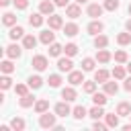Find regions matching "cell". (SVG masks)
<instances>
[{
  "label": "cell",
  "instance_id": "1",
  "mask_svg": "<svg viewBox=\"0 0 131 131\" xmlns=\"http://www.w3.org/2000/svg\"><path fill=\"white\" fill-rule=\"evenodd\" d=\"M39 127H43V129H51V127H55V115L41 113V117H39Z\"/></svg>",
  "mask_w": 131,
  "mask_h": 131
},
{
  "label": "cell",
  "instance_id": "2",
  "mask_svg": "<svg viewBox=\"0 0 131 131\" xmlns=\"http://www.w3.org/2000/svg\"><path fill=\"white\" fill-rule=\"evenodd\" d=\"M31 66L37 70V72H43V70H47V57L45 55H33V59H31Z\"/></svg>",
  "mask_w": 131,
  "mask_h": 131
},
{
  "label": "cell",
  "instance_id": "3",
  "mask_svg": "<svg viewBox=\"0 0 131 131\" xmlns=\"http://www.w3.org/2000/svg\"><path fill=\"white\" fill-rule=\"evenodd\" d=\"M70 113H72V108H70L68 100H61V102L55 104V115H57V117H68Z\"/></svg>",
  "mask_w": 131,
  "mask_h": 131
},
{
  "label": "cell",
  "instance_id": "4",
  "mask_svg": "<svg viewBox=\"0 0 131 131\" xmlns=\"http://www.w3.org/2000/svg\"><path fill=\"white\" fill-rule=\"evenodd\" d=\"M47 23H49V29H61L63 27V18L59 16V14H49L47 16Z\"/></svg>",
  "mask_w": 131,
  "mask_h": 131
},
{
  "label": "cell",
  "instance_id": "5",
  "mask_svg": "<svg viewBox=\"0 0 131 131\" xmlns=\"http://www.w3.org/2000/svg\"><path fill=\"white\" fill-rule=\"evenodd\" d=\"M4 53H6V57H10V59H18V57L23 55V49H20L18 45H14V43H12V45H8V47H6V51H4Z\"/></svg>",
  "mask_w": 131,
  "mask_h": 131
},
{
  "label": "cell",
  "instance_id": "6",
  "mask_svg": "<svg viewBox=\"0 0 131 131\" xmlns=\"http://www.w3.org/2000/svg\"><path fill=\"white\" fill-rule=\"evenodd\" d=\"M72 68H74V63H72V59H70L68 55L57 59V70H59V72H72Z\"/></svg>",
  "mask_w": 131,
  "mask_h": 131
},
{
  "label": "cell",
  "instance_id": "7",
  "mask_svg": "<svg viewBox=\"0 0 131 131\" xmlns=\"http://www.w3.org/2000/svg\"><path fill=\"white\" fill-rule=\"evenodd\" d=\"M53 39H55L53 29H47V31H43V33L39 35V41H41L43 45H51V43H53Z\"/></svg>",
  "mask_w": 131,
  "mask_h": 131
},
{
  "label": "cell",
  "instance_id": "8",
  "mask_svg": "<svg viewBox=\"0 0 131 131\" xmlns=\"http://www.w3.org/2000/svg\"><path fill=\"white\" fill-rule=\"evenodd\" d=\"M82 72H84V70H82ZM82 72H74V70H72V72H70V76H68V82H70L72 86L82 84V82H84V74H82Z\"/></svg>",
  "mask_w": 131,
  "mask_h": 131
},
{
  "label": "cell",
  "instance_id": "9",
  "mask_svg": "<svg viewBox=\"0 0 131 131\" xmlns=\"http://www.w3.org/2000/svg\"><path fill=\"white\" fill-rule=\"evenodd\" d=\"M66 14H68L70 18H78V16L82 14L80 4H68V6H66Z\"/></svg>",
  "mask_w": 131,
  "mask_h": 131
},
{
  "label": "cell",
  "instance_id": "10",
  "mask_svg": "<svg viewBox=\"0 0 131 131\" xmlns=\"http://www.w3.org/2000/svg\"><path fill=\"white\" fill-rule=\"evenodd\" d=\"M53 8H55V2H49V0H43L41 4H39V12H43V14H53Z\"/></svg>",
  "mask_w": 131,
  "mask_h": 131
},
{
  "label": "cell",
  "instance_id": "11",
  "mask_svg": "<svg viewBox=\"0 0 131 131\" xmlns=\"http://www.w3.org/2000/svg\"><path fill=\"white\" fill-rule=\"evenodd\" d=\"M102 31H104V25H102L100 20H92V23L88 25V33H90V35H100Z\"/></svg>",
  "mask_w": 131,
  "mask_h": 131
},
{
  "label": "cell",
  "instance_id": "12",
  "mask_svg": "<svg viewBox=\"0 0 131 131\" xmlns=\"http://www.w3.org/2000/svg\"><path fill=\"white\" fill-rule=\"evenodd\" d=\"M8 37H10L12 41H16V39H23V37H25V29H23V27H18V25L10 27V33H8Z\"/></svg>",
  "mask_w": 131,
  "mask_h": 131
},
{
  "label": "cell",
  "instance_id": "13",
  "mask_svg": "<svg viewBox=\"0 0 131 131\" xmlns=\"http://www.w3.org/2000/svg\"><path fill=\"white\" fill-rule=\"evenodd\" d=\"M76 96H78V94H76V90H74V86H72V84H70L68 88H63V90H61V98H63V100H68V102L76 100Z\"/></svg>",
  "mask_w": 131,
  "mask_h": 131
},
{
  "label": "cell",
  "instance_id": "14",
  "mask_svg": "<svg viewBox=\"0 0 131 131\" xmlns=\"http://www.w3.org/2000/svg\"><path fill=\"white\" fill-rule=\"evenodd\" d=\"M117 115L119 117H129L131 115V104L129 102H119L117 104Z\"/></svg>",
  "mask_w": 131,
  "mask_h": 131
},
{
  "label": "cell",
  "instance_id": "15",
  "mask_svg": "<svg viewBox=\"0 0 131 131\" xmlns=\"http://www.w3.org/2000/svg\"><path fill=\"white\" fill-rule=\"evenodd\" d=\"M102 10H104V6H100V4H90V6H88V16L98 18V16L102 14Z\"/></svg>",
  "mask_w": 131,
  "mask_h": 131
},
{
  "label": "cell",
  "instance_id": "16",
  "mask_svg": "<svg viewBox=\"0 0 131 131\" xmlns=\"http://www.w3.org/2000/svg\"><path fill=\"white\" fill-rule=\"evenodd\" d=\"M78 25L76 23H68V25H63V35H68V37H76L78 35Z\"/></svg>",
  "mask_w": 131,
  "mask_h": 131
},
{
  "label": "cell",
  "instance_id": "17",
  "mask_svg": "<svg viewBox=\"0 0 131 131\" xmlns=\"http://www.w3.org/2000/svg\"><path fill=\"white\" fill-rule=\"evenodd\" d=\"M29 25L31 27H41L43 25V12H35L29 16Z\"/></svg>",
  "mask_w": 131,
  "mask_h": 131
},
{
  "label": "cell",
  "instance_id": "18",
  "mask_svg": "<svg viewBox=\"0 0 131 131\" xmlns=\"http://www.w3.org/2000/svg\"><path fill=\"white\" fill-rule=\"evenodd\" d=\"M106 45H108V37L106 35H96L94 37V47L96 49H104Z\"/></svg>",
  "mask_w": 131,
  "mask_h": 131
},
{
  "label": "cell",
  "instance_id": "19",
  "mask_svg": "<svg viewBox=\"0 0 131 131\" xmlns=\"http://www.w3.org/2000/svg\"><path fill=\"white\" fill-rule=\"evenodd\" d=\"M111 51H106V49H98V53H96V61H100V63H108L111 61Z\"/></svg>",
  "mask_w": 131,
  "mask_h": 131
},
{
  "label": "cell",
  "instance_id": "20",
  "mask_svg": "<svg viewBox=\"0 0 131 131\" xmlns=\"http://www.w3.org/2000/svg\"><path fill=\"white\" fill-rule=\"evenodd\" d=\"M106 96H108L106 92H94V94H92V100H94V104H100V106H104V104H106V100H108Z\"/></svg>",
  "mask_w": 131,
  "mask_h": 131
},
{
  "label": "cell",
  "instance_id": "21",
  "mask_svg": "<svg viewBox=\"0 0 131 131\" xmlns=\"http://www.w3.org/2000/svg\"><path fill=\"white\" fill-rule=\"evenodd\" d=\"M35 45H37V39L33 35H25L23 37V47L25 49H35Z\"/></svg>",
  "mask_w": 131,
  "mask_h": 131
},
{
  "label": "cell",
  "instance_id": "22",
  "mask_svg": "<svg viewBox=\"0 0 131 131\" xmlns=\"http://www.w3.org/2000/svg\"><path fill=\"white\" fill-rule=\"evenodd\" d=\"M104 92L108 94V96H115L117 92H119V86H117V82H104Z\"/></svg>",
  "mask_w": 131,
  "mask_h": 131
},
{
  "label": "cell",
  "instance_id": "23",
  "mask_svg": "<svg viewBox=\"0 0 131 131\" xmlns=\"http://www.w3.org/2000/svg\"><path fill=\"white\" fill-rule=\"evenodd\" d=\"M23 108H29V106H33L35 104V96L33 94H25V96H20V102H18Z\"/></svg>",
  "mask_w": 131,
  "mask_h": 131
},
{
  "label": "cell",
  "instance_id": "24",
  "mask_svg": "<svg viewBox=\"0 0 131 131\" xmlns=\"http://www.w3.org/2000/svg\"><path fill=\"white\" fill-rule=\"evenodd\" d=\"M47 108H49V100H45V98H41V100H37L35 102V113H47Z\"/></svg>",
  "mask_w": 131,
  "mask_h": 131
},
{
  "label": "cell",
  "instance_id": "25",
  "mask_svg": "<svg viewBox=\"0 0 131 131\" xmlns=\"http://www.w3.org/2000/svg\"><path fill=\"white\" fill-rule=\"evenodd\" d=\"M72 115H74V119H84V117H88V111L82 106V104H78V106H74V111H72Z\"/></svg>",
  "mask_w": 131,
  "mask_h": 131
},
{
  "label": "cell",
  "instance_id": "26",
  "mask_svg": "<svg viewBox=\"0 0 131 131\" xmlns=\"http://www.w3.org/2000/svg\"><path fill=\"white\" fill-rule=\"evenodd\" d=\"M125 76H127V70H125L123 66H115V68H113V78H117V80H125Z\"/></svg>",
  "mask_w": 131,
  "mask_h": 131
},
{
  "label": "cell",
  "instance_id": "27",
  "mask_svg": "<svg viewBox=\"0 0 131 131\" xmlns=\"http://www.w3.org/2000/svg\"><path fill=\"white\" fill-rule=\"evenodd\" d=\"M27 84H29V88L37 90V88H41V86H43V80H41V76H31Z\"/></svg>",
  "mask_w": 131,
  "mask_h": 131
},
{
  "label": "cell",
  "instance_id": "28",
  "mask_svg": "<svg viewBox=\"0 0 131 131\" xmlns=\"http://www.w3.org/2000/svg\"><path fill=\"white\" fill-rule=\"evenodd\" d=\"M88 115H90V117H92V119L96 121V119L104 117V111H102V106H100V104H96V106H92V108L88 111Z\"/></svg>",
  "mask_w": 131,
  "mask_h": 131
},
{
  "label": "cell",
  "instance_id": "29",
  "mask_svg": "<svg viewBox=\"0 0 131 131\" xmlns=\"http://www.w3.org/2000/svg\"><path fill=\"white\" fill-rule=\"evenodd\" d=\"M25 125H27V123H25V119H20V117H14V119L10 121V127H12L14 131H23Z\"/></svg>",
  "mask_w": 131,
  "mask_h": 131
},
{
  "label": "cell",
  "instance_id": "30",
  "mask_svg": "<svg viewBox=\"0 0 131 131\" xmlns=\"http://www.w3.org/2000/svg\"><path fill=\"white\" fill-rule=\"evenodd\" d=\"M2 23H4L6 27H14V25H16V14H12V12H6V14L2 16Z\"/></svg>",
  "mask_w": 131,
  "mask_h": 131
},
{
  "label": "cell",
  "instance_id": "31",
  "mask_svg": "<svg viewBox=\"0 0 131 131\" xmlns=\"http://www.w3.org/2000/svg\"><path fill=\"white\" fill-rule=\"evenodd\" d=\"M117 43L119 45H129L131 43V33L127 31V33H119L117 35Z\"/></svg>",
  "mask_w": 131,
  "mask_h": 131
},
{
  "label": "cell",
  "instance_id": "32",
  "mask_svg": "<svg viewBox=\"0 0 131 131\" xmlns=\"http://www.w3.org/2000/svg\"><path fill=\"white\" fill-rule=\"evenodd\" d=\"M61 51H63V47H61L59 43H55V41H53V43L49 45V55H51V57H57V55H61Z\"/></svg>",
  "mask_w": 131,
  "mask_h": 131
},
{
  "label": "cell",
  "instance_id": "33",
  "mask_svg": "<svg viewBox=\"0 0 131 131\" xmlns=\"http://www.w3.org/2000/svg\"><path fill=\"white\" fill-rule=\"evenodd\" d=\"M104 117H106V125L108 127H119V115H117V111L111 113V115H104Z\"/></svg>",
  "mask_w": 131,
  "mask_h": 131
},
{
  "label": "cell",
  "instance_id": "34",
  "mask_svg": "<svg viewBox=\"0 0 131 131\" xmlns=\"http://www.w3.org/2000/svg\"><path fill=\"white\" fill-rule=\"evenodd\" d=\"M63 53H66L68 57H74V55L78 53V45H76V43H68V45L63 47Z\"/></svg>",
  "mask_w": 131,
  "mask_h": 131
},
{
  "label": "cell",
  "instance_id": "35",
  "mask_svg": "<svg viewBox=\"0 0 131 131\" xmlns=\"http://www.w3.org/2000/svg\"><path fill=\"white\" fill-rule=\"evenodd\" d=\"M94 80H96L98 84H104V82L108 80V72H106V70H98V72L94 74Z\"/></svg>",
  "mask_w": 131,
  "mask_h": 131
},
{
  "label": "cell",
  "instance_id": "36",
  "mask_svg": "<svg viewBox=\"0 0 131 131\" xmlns=\"http://www.w3.org/2000/svg\"><path fill=\"white\" fill-rule=\"evenodd\" d=\"M82 70L84 72H92L94 70V59L92 57H84L82 59Z\"/></svg>",
  "mask_w": 131,
  "mask_h": 131
},
{
  "label": "cell",
  "instance_id": "37",
  "mask_svg": "<svg viewBox=\"0 0 131 131\" xmlns=\"http://www.w3.org/2000/svg\"><path fill=\"white\" fill-rule=\"evenodd\" d=\"M0 70H2L4 74H12V72H14V66H12L10 59H4V61L0 63Z\"/></svg>",
  "mask_w": 131,
  "mask_h": 131
},
{
  "label": "cell",
  "instance_id": "38",
  "mask_svg": "<svg viewBox=\"0 0 131 131\" xmlns=\"http://www.w3.org/2000/svg\"><path fill=\"white\" fill-rule=\"evenodd\" d=\"M47 82H49V86H51V88H59V84H61V76H57V74H51Z\"/></svg>",
  "mask_w": 131,
  "mask_h": 131
},
{
  "label": "cell",
  "instance_id": "39",
  "mask_svg": "<svg viewBox=\"0 0 131 131\" xmlns=\"http://www.w3.org/2000/svg\"><path fill=\"white\" fill-rule=\"evenodd\" d=\"M115 61H117V63H127V53H125L123 49L115 51Z\"/></svg>",
  "mask_w": 131,
  "mask_h": 131
},
{
  "label": "cell",
  "instance_id": "40",
  "mask_svg": "<svg viewBox=\"0 0 131 131\" xmlns=\"http://www.w3.org/2000/svg\"><path fill=\"white\" fill-rule=\"evenodd\" d=\"M96 84H98L96 80H94V82H84V92H86V94H94V92H96Z\"/></svg>",
  "mask_w": 131,
  "mask_h": 131
},
{
  "label": "cell",
  "instance_id": "41",
  "mask_svg": "<svg viewBox=\"0 0 131 131\" xmlns=\"http://www.w3.org/2000/svg\"><path fill=\"white\" fill-rule=\"evenodd\" d=\"M0 86H2V90H8V88L12 86V80L8 78V74H4V76L0 78Z\"/></svg>",
  "mask_w": 131,
  "mask_h": 131
},
{
  "label": "cell",
  "instance_id": "42",
  "mask_svg": "<svg viewBox=\"0 0 131 131\" xmlns=\"http://www.w3.org/2000/svg\"><path fill=\"white\" fill-rule=\"evenodd\" d=\"M104 8L106 10H117L119 8V0H104Z\"/></svg>",
  "mask_w": 131,
  "mask_h": 131
},
{
  "label": "cell",
  "instance_id": "43",
  "mask_svg": "<svg viewBox=\"0 0 131 131\" xmlns=\"http://www.w3.org/2000/svg\"><path fill=\"white\" fill-rule=\"evenodd\" d=\"M14 92H16L18 96H25V94H29V92H27V86H25V84H16V86H14Z\"/></svg>",
  "mask_w": 131,
  "mask_h": 131
},
{
  "label": "cell",
  "instance_id": "44",
  "mask_svg": "<svg viewBox=\"0 0 131 131\" xmlns=\"http://www.w3.org/2000/svg\"><path fill=\"white\" fill-rule=\"evenodd\" d=\"M14 2V6L18 8V10H25L27 6H29V0H12Z\"/></svg>",
  "mask_w": 131,
  "mask_h": 131
},
{
  "label": "cell",
  "instance_id": "45",
  "mask_svg": "<svg viewBox=\"0 0 131 131\" xmlns=\"http://www.w3.org/2000/svg\"><path fill=\"white\" fill-rule=\"evenodd\" d=\"M92 127H94V129H96V131H104V129H106V127H108V125H104V123H100V121H98V119H96V121H94V125H92Z\"/></svg>",
  "mask_w": 131,
  "mask_h": 131
},
{
  "label": "cell",
  "instance_id": "46",
  "mask_svg": "<svg viewBox=\"0 0 131 131\" xmlns=\"http://www.w3.org/2000/svg\"><path fill=\"white\" fill-rule=\"evenodd\" d=\"M123 88L131 92V78H125V84H123Z\"/></svg>",
  "mask_w": 131,
  "mask_h": 131
},
{
  "label": "cell",
  "instance_id": "47",
  "mask_svg": "<svg viewBox=\"0 0 131 131\" xmlns=\"http://www.w3.org/2000/svg\"><path fill=\"white\" fill-rule=\"evenodd\" d=\"M53 2H55V6H68L70 0H53Z\"/></svg>",
  "mask_w": 131,
  "mask_h": 131
},
{
  "label": "cell",
  "instance_id": "48",
  "mask_svg": "<svg viewBox=\"0 0 131 131\" xmlns=\"http://www.w3.org/2000/svg\"><path fill=\"white\" fill-rule=\"evenodd\" d=\"M125 27H127V31H129V33H131V18H129V20H127V23H125Z\"/></svg>",
  "mask_w": 131,
  "mask_h": 131
},
{
  "label": "cell",
  "instance_id": "49",
  "mask_svg": "<svg viewBox=\"0 0 131 131\" xmlns=\"http://www.w3.org/2000/svg\"><path fill=\"white\" fill-rule=\"evenodd\" d=\"M0 4H2V6H8V4H10V0H0Z\"/></svg>",
  "mask_w": 131,
  "mask_h": 131
},
{
  "label": "cell",
  "instance_id": "50",
  "mask_svg": "<svg viewBox=\"0 0 131 131\" xmlns=\"http://www.w3.org/2000/svg\"><path fill=\"white\" fill-rule=\"evenodd\" d=\"M127 72H129V74H131V61H129V63H127Z\"/></svg>",
  "mask_w": 131,
  "mask_h": 131
},
{
  "label": "cell",
  "instance_id": "51",
  "mask_svg": "<svg viewBox=\"0 0 131 131\" xmlns=\"http://www.w3.org/2000/svg\"><path fill=\"white\" fill-rule=\"evenodd\" d=\"M76 2H78V4H84V2H88V0H76Z\"/></svg>",
  "mask_w": 131,
  "mask_h": 131
},
{
  "label": "cell",
  "instance_id": "52",
  "mask_svg": "<svg viewBox=\"0 0 131 131\" xmlns=\"http://www.w3.org/2000/svg\"><path fill=\"white\" fill-rule=\"evenodd\" d=\"M129 14H131V4H129Z\"/></svg>",
  "mask_w": 131,
  "mask_h": 131
},
{
  "label": "cell",
  "instance_id": "53",
  "mask_svg": "<svg viewBox=\"0 0 131 131\" xmlns=\"http://www.w3.org/2000/svg\"><path fill=\"white\" fill-rule=\"evenodd\" d=\"M129 119H131V115H129Z\"/></svg>",
  "mask_w": 131,
  "mask_h": 131
}]
</instances>
